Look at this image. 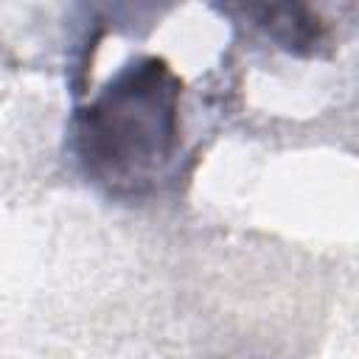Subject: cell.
<instances>
[{"instance_id":"obj_1","label":"cell","mask_w":359,"mask_h":359,"mask_svg":"<svg viewBox=\"0 0 359 359\" xmlns=\"http://www.w3.org/2000/svg\"><path fill=\"white\" fill-rule=\"evenodd\" d=\"M180 79L163 59L126 67L81 115L79 154L87 171L115 188L151 182L177 143Z\"/></svg>"},{"instance_id":"obj_2","label":"cell","mask_w":359,"mask_h":359,"mask_svg":"<svg viewBox=\"0 0 359 359\" xmlns=\"http://www.w3.org/2000/svg\"><path fill=\"white\" fill-rule=\"evenodd\" d=\"M266 14V31H272L275 39H280L286 48H311L320 42V22L314 17H309L303 8H292V6H272L264 8Z\"/></svg>"}]
</instances>
